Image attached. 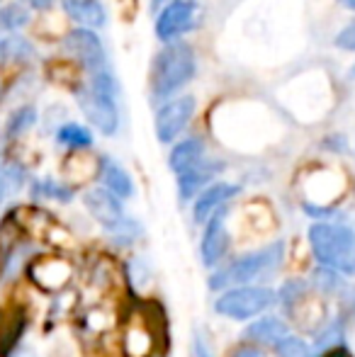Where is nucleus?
<instances>
[{
  "label": "nucleus",
  "instance_id": "f257e3e1",
  "mask_svg": "<svg viewBox=\"0 0 355 357\" xmlns=\"http://www.w3.org/2000/svg\"><path fill=\"white\" fill-rule=\"evenodd\" d=\"M285 263V241H275L270 245H263L258 250H251L246 255H239L229 265L214 268L209 275V289L222 291L229 287L253 284L270 280Z\"/></svg>",
  "mask_w": 355,
  "mask_h": 357
},
{
  "label": "nucleus",
  "instance_id": "f03ea898",
  "mask_svg": "<svg viewBox=\"0 0 355 357\" xmlns=\"http://www.w3.org/2000/svg\"><path fill=\"white\" fill-rule=\"evenodd\" d=\"M309 248L319 265L341 275H355V229L341 221H314L309 226Z\"/></svg>",
  "mask_w": 355,
  "mask_h": 357
},
{
  "label": "nucleus",
  "instance_id": "7ed1b4c3",
  "mask_svg": "<svg viewBox=\"0 0 355 357\" xmlns=\"http://www.w3.org/2000/svg\"><path fill=\"white\" fill-rule=\"evenodd\" d=\"M197 71L195 52L185 42H168L161 52L156 54L151 66V98L153 100H168L176 90L190 83V78Z\"/></svg>",
  "mask_w": 355,
  "mask_h": 357
},
{
  "label": "nucleus",
  "instance_id": "20e7f679",
  "mask_svg": "<svg viewBox=\"0 0 355 357\" xmlns=\"http://www.w3.org/2000/svg\"><path fill=\"white\" fill-rule=\"evenodd\" d=\"M275 306V291L266 284H239L229 287L214 301V311L224 319L248 321L266 314Z\"/></svg>",
  "mask_w": 355,
  "mask_h": 357
},
{
  "label": "nucleus",
  "instance_id": "39448f33",
  "mask_svg": "<svg viewBox=\"0 0 355 357\" xmlns=\"http://www.w3.org/2000/svg\"><path fill=\"white\" fill-rule=\"evenodd\" d=\"M202 22V5L197 0H168L156 17V37L161 42H173L192 32Z\"/></svg>",
  "mask_w": 355,
  "mask_h": 357
},
{
  "label": "nucleus",
  "instance_id": "423d86ee",
  "mask_svg": "<svg viewBox=\"0 0 355 357\" xmlns=\"http://www.w3.org/2000/svg\"><path fill=\"white\" fill-rule=\"evenodd\" d=\"M76 102L81 107V112L86 114V119L98 132L112 137L119 129V109L112 95L98 93L90 85H81V88H76Z\"/></svg>",
  "mask_w": 355,
  "mask_h": 357
},
{
  "label": "nucleus",
  "instance_id": "0eeeda50",
  "mask_svg": "<svg viewBox=\"0 0 355 357\" xmlns=\"http://www.w3.org/2000/svg\"><path fill=\"white\" fill-rule=\"evenodd\" d=\"M229 207H219L217 212L204 221V234L199 241V255H202V263L207 268H219L222 260L227 258L229 248H232V234H229Z\"/></svg>",
  "mask_w": 355,
  "mask_h": 357
},
{
  "label": "nucleus",
  "instance_id": "6e6552de",
  "mask_svg": "<svg viewBox=\"0 0 355 357\" xmlns=\"http://www.w3.org/2000/svg\"><path fill=\"white\" fill-rule=\"evenodd\" d=\"M195 114V98L183 95L163 102L156 112V139L161 144H173Z\"/></svg>",
  "mask_w": 355,
  "mask_h": 357
},
{
  "label": "nucleus",
  "instance_id": "1a4fd4ad",
  "mask_svg": "<svg viewBox=\"0 0 355 357\" xmlns=\"http://www.w3.org/2000/svg\"><path fill=\"white\" fill-rule=\"evenodd\" d=\"M63 49L66 54L83 66L86 71L95 73L100 68H105V49L100 37L90 27H76L63 37Z\"/></svg>",
  "mask_w": 355,
  "mask_h": 357
},
{
  "label": "nucleus",
  "instance_id": "9d476101",
  "mask_svg": "<svg viewBox=\"0 0 355 357\" xmlns=\"http://www.w3.org/2000/svg\"><path fill=\"white\" fill-rule=\"evenodd\" d=\"M83 204H86L90 216H93L105 231L117 226L119 221L127 216L124 214V207H122V199H119L117 195L109 192V190H105L103 185L88 190V192L83 195Z\"/></svg>",
  "mask_w": 355,
  "mask_h": 357
},
{
  "label": "nucleus",
  "instance_id": "9b49d317",
  "mask_svg": "<svg viewBox=\"0 0 355 357\" xmlns=\"http://www.w3.org/2000/svg\"><path fill=\"white\" fill-rule=\"evenodd\" d=\"M241 192V188L234 183H209L202 192L195 197V207H192V216L197 224H204L219 207L229 204V199H234Z\"/></svg>",
  "mask_w": 355,
  "mask_h": 357
},
{
  "label": "nucleus",
  "instance_id": "f8f14e48",
  "mask_svg": "<svg viewBox=\"0 0 355 357\" xmlns=\"http://www.w3.org/2000/svg\"><path fill=\"white\" fill-rule=\"evenodd\" d=\"M122 350L127 357H151V353L156 350V333L144 316L129 319L122 335Z\"/></svg>",
  "mask_w": 355,
  "mask_h": 357
},
{
  "label": "nucleus",
  "instance_id": "ddd939ff",
  "mask_svg": "<svg viewBox=\"0 0 355 357\" xmlns=\"http://www.w3.org/2000/svg\"><path fill=\"white\" fill-rule=\"evenodd\" d=\"M285 335H289V328L278 316H258L243 331V340H248L251 345H258V348H275Z\"/></svg>",
  "mask_w": 355,
  "mask_h": 357
},
{
  "label": "nucleus",
  "instance_id": "4468645a",
  "mask_svg": "<svg viewBox=\"0 0 355 357\" xmlns=\"http://www.w3.org/2000/svg\"><path fill=\"white\" fill-rule=\"evenodd\" d=\"M217 170H219V163H212V160L202 158L199 163H195L192 168L178 173V197L183 199V202L197 197V195L202 192V188H207L214 180Z\"/></svg>",
  "mask_w": 355,
  "mask_h": 357
},
{
  "label": "nucleus",
  "instance_id": "2eb2a0df",
  "mask_svg": "<svg viewBox=\"0 0 355 357\" xmlns=\"http://www.w3.org/2000/svg\"><path fill=\"white\" fill-rule=\"evenodd\" d=\"M71 265L61 258H42L29 265V278L34 280L42 289H61L71 280Z\"/></svg>",
  "mask_w": 355,
  "mask_h": 357
},
{
  "label": "nucleus",
  "instance_id": "dca6fc26",
  "mask_svg": "<svg viewBox=\"0 0 355 357\" xmlns=\"http://www.w3.org/2000/svg\"><path fill=\"white\" fill-rule=\"evenodd\" d=\"M98 178H100V183H103V188L109 190L112 195H117L119 199H129V197H134V192H137L132 175H129L117 160L109 158V155H103V158H100Z\"/></svg>",
  "mask_w": 355,
  "mask_h": 357
},
{
  "label": "nucleus",
  "instance_id": "f3484780",
  "mask_svg": "<svg viewBox=\"0 0 355 357\" xmlns=\"http://www.w3.org/2000/svg\"><path fill=\"white\" fill-rule=\"evenodd\" d=\"M275 304H280L285 316L299 321L302 319V309L309 304V284L304 280H289L275 294Z\"/></svg>",
  "mask_w": 355,
  "mask_h": 357
},
{
  "label": "nucleus",
  "instance_id": "a211bd4d",
  "mask_svg": "<svg viewBox=\"0 0 355 357\" xmlns=\"http://www.w3.org/2000/svg\"><path fill=\"white\" fill-rule=\"evenodd\" d=\"M61 5L68 17L81 24V27H90V29L103 27L105 17H107L100 0H61Z\"/></svg>",
  "mask_w": 355,
  "mask_h": 357
},
{
  "label": "nucleus",
  "instance_id": "6ab92c4d",
  "mask_svg": "<svg viewBox=\"0 0 355 357\" xmlns=\"http://www.w3.org/2000/svg\"><path fill=\"white\" fill-rule=\"evenodd\" d=\"M204 158V142L197 137H190L185 142L176 144V149L171 151V158H168V165H171L173 173H183V170L192 168L195 163Z\"/></svg>",
  "mask_w": 355,
  "mask_h": 357
},
{
  "label": "nucleus",
  "instance_id": "aec40b11",
  "mask_svg": "<svg viewBox=\"0 0 355 357\" xmlns=\"http://www.w3.org/2000/svg\"><path fill=\"white\" fill-rule=\"evenodd\" d=\"M343 338H346V319L343 316H336L333 321L324 324L322 328L314 333V353H326V350L336 348V345H343Z\"/></svg>",
  "mask_w": 355,
  "mask_h": 357
},
{
  "label": "nucleus",
  "instance_id": "412c9836",
  "mask_svg": "<svg viewBox=\"0 0 355 357\" xmlns=\"http://www.w3.org/2000/svg\"><path fill=\"white\" fill-rule=\"evenodd\" d=\"M24 328H27V319L22 311H15L10 321L0 324V357H10V353L17 348Z\"/></svg>",
  "mask_w": 355,
  "mask_h": 357
},
{
  "label": "nucleus",
  "instance_id": "4be33fe9",
  "mask_svg": "<svg viewBox=\"0 0 355 357\" xmlns=\"http://www.w3.org/2000/svg\"><path fill=\"white\" fill-rule=\"evenodd\" d=\"M32 197L34 199H56V202H71L73 188L66 183H59L54 178H42L32 183Z\"/></svg>",
  "mask_w": 355,
  "mask_h": 357
},
{
  "label": "nucleus",
  "instance_id": "5701e85b",
  "mask_svg": "<svg viewBox=\"0 0 355 357\" xmlns=\"http://www.w3.org/2000/svg\"><path fill=\"white\" fill-rule=\"evenodd\" d=\"M56 142L61 146H66V149H73V151L90 149V146H93V134H90V129H86L83 124L66 122L56 132Z\"/></svg>",
  "mask_w": 355,
  "mask_h": 357
},
{
  "label": "nucleus",
  "instance_id": "b1692460",
  "mask_svg": "<svg viewBox=\"0 0 355 357\" xmlns=\"http://www.w3.org/2000/svg\"><path fill=\"white\" fill-rule=\"evenodd\" d=\"M37 124V109L32 105H22L10 114L8 124H5V137L8 139H20L22 134H27L29 129Z\"/></svg>",
  "mask_w": 355,
  "mask_h": 357
},
{
  "label": "nucleus",
  "instance_id": "393cba45",
  "mask_svg": "<svg viewBox=\"0 0 355 357\" xmlns=\"http://www.w3.org/2000/svg\"><path fill=\"white\" fill-rule=\"evenodd\" d=\"M32 56H34V49L27 39L17 37V34H10V37L0 39V59H3V61L22 63V61H29Z\"/></svg>",
  "mask_w": 355,
  "mask_h": 357
},
{
  "label": "nucleus",
  "instance_id": "a878e982",
  "mask_svg": "<svg viewBox=\"0 0 355 357\" xmlns=\"http://www.w3.org/2000/svg\"><path fill=\"white\" fill-rule=\"evenodd\" d=\"M29 22V8L22 3H5L3 8H0V29H5V32H17V29H22L24 24Z\"/></svg>",
  "mask_w": 355,
  "mask_h": 357
},
{
  "label": "nucleus",
  "instance_id": "bb28decb",
  "mask_svg": "<svg viewBox=\"0 0 355 357\" xmlns=\"http://www.w3.org/2000/svg\"><path fill=\"white\" fill-rule=\"evenodd\" d=\"M105 234H107V238L112 241L114 245H132L134 241L142 236V224H139L137 219H132V216H124L117 226L107 229Z\"/></svg>",
  "mask_w": 355,
  "mask_h": 357
},
{
  "label": "nucleus",
  "instance_id": "cd10ccee",
  "mask_svg": "<svg viewBox=\"0 0 355 357\" xmlns=\"http://www.w3.org/2000/svg\"><path fill=\"white\" fill-rule=\"evenodd\" d=\"M275 355L278 357H317L314 348L309 343H304L297 335H285L278 345H275Z\"/></svg>",
  "mask_w": 355,
  "mask_h": 357
},
{
  "label": "nucleus",
  "instance_id": "c85d7f7f",
  "mask_svg": "<svg viewBox=\"0 0 355 357\" xmlns=\"http://www.w3.org/2000/svg\"><path fill=\"white\" fill-rule=\"evenodd\" d=\"M336 47L346 49V52H355V22H351L348 27H343L336 37Z\"/></svg>",
  "mask_w": 355,
  "mask_h": 357
},
{
  "label": "nucleus",
  "instance_id": "c756f323",
  "mask_svg": "<svg viewBox=\"0 0 355 357\" xmlns=\"http://www.w3.org/2000/svg\"><path fill=\"white\" fill-rule=\"evenodd\" d=\"M192 350H195V357H217L209 348V340L204 338V333L195 331V338H192Z\"/></svg>",
  "mask_w": 355,
  "mask_h": 357
},
{
  "label": "nucleus",
  "instance_id": "7c9ffc66",
  "mask_svg": "<svg viewBox=\"0 0 355 357\" xmlns=\"http://www.w3.org/2000/svg\"><path fill=\"white\" fill-rule=\"evenodd\" d=\"M229 357H266V353L258 345H239V348L232 350Z\"/></svg>",
  "mask_w": 355,
  "mask_h": 357
},
{
  "label": "nucleus",
  "instance_id": "2f4dec72",
  "mask_svg": "<svg viewBox=\"0 0 355 357\" xmlns=\"http://www.w3.org/2000/svg\"><path fill=\"white\" fill-rule=\"evenodd\" d=\"M22 5H27L29 10H37V13H47V10L54 8L56 0H20Z\"/></svg>",
  "mask_w": 355,
  "mask_h": 357
},
{
  "label": "nucleus",
  "instance_id": "473e14b6",
  "mask_svg": "<svg viewBox=\"0 0 355 357\" xmlns=\"http://www.w3.org/2000/svg\"><path fill=\"white\" fill-rule=\"evenodd\" d=\"M319 357H353V355H351V350H348V348H343V345H336V348L326 350V353H322Z\"/></svg>",
  "mask_w": 355,
  "mask_h": 357
},
{
  "label": "nucleus",
  "instance_id": "72a5a7b5",
  "mask_svg": "<svg viewBox=\"0 0 355 357\" xmlns=\"http://www.w3.org/2000/svg\"><path fill=\"white\" fill-rule=\"evenodd\" d=\"M163 3H168V0H151V10H161Z\"/></svg>",
  "mask_w": 355,
  "mask_h": 357
},
{
  "label": "nucleus",
  "instance_id": "f704fd0d",
  "mask_svg": "<svg viewBox=\"0 0 355 357\" xmlns=\"http://www.w3.org/2000/svg\"><path fill=\"white\" fill-rule=\"evenodd\" d=\"M338 3H341L343 8H348V10H355V0H338Z\"/></svg>",
  "mask_w": 355,
  "mask_h": 357
},
{
  "label": "nucleus",
  "instance_id": "c9c22d12",
  "mask_svg": "<svg viewBox=\"0 0 355 357\" xmlns=\"http://www.w3.org/2000/svg\"><path fill=\"white\" fill-rule=\"evenodd\" d=\"M5 98V83H3V78H0V100Z\"/></svg>",
  "mask_w": 355,
  "mask_h": 357
},
{
  "label": "nucleus",
  "instance_id": "e433bc0d",
  "mask_svg": "<svg viewBox=\"0 0 355 357\" xmlns=\"http://www.w3.org/2000/svg\"><path fill=\"white\" fill-rule=\"evenodd\" d=\"M20 357H34L32 353H22V355H20Z\"/></svg>",
  "mask_w": 355,
  "mask_h": 357
},
{
  "label": "nucleus",
  "instance_id": "4c0bfd02",
  "mask_svg": "<svg viewBox=\"0 0 355 357\" xmlns=\"http://www.w3.org/2000/svg\"><path fill=\"white\" fill-rule=\"evenodd\" d=\"M351 75H353V78H355V66L351 68Z\"/></svg>",
  "mask_w": 355,
  "mask_h": 357
}]
</instances>
